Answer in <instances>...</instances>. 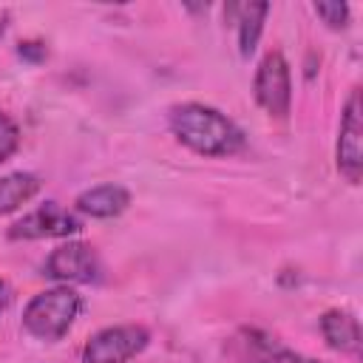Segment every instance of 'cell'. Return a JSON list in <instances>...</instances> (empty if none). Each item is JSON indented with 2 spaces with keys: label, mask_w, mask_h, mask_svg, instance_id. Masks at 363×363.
<instances>
[{
  "label": "cell",
  "mask_w": 363,
  "mask_h": 363,
  "mask_svg": "<svg viewBox=\"0 0 363 363\" xmlns=\"http://www.w3.org/2000/svg\"><path fill=\"white\" fill-rule=\"evenodd\" d=\"M99 272L102 267L94 247L82 241H65L45 258V275L54 281H65V286L99 281Z\"/></svg>",
  "instance_id": "52a82bcc"
},
{
  "label": "cell",
  "mask_w": 363,
  "mask_h": 363,
  "mask_svg": "<svg viewBox=\"0 0 363 363\" xmlns=\"http://www.w3.org/2000/svg\"><path fill=\"white\" fill-rule=\"evenodd\" d=\"M17 147H20V128L11 116H6L0 111V162L11 159L17 153Z\"/></svg>",
  "instance_id": "4fadbf2b"
},
{
  "label": "cell",
  "mask_w": 363,
  "mask_h": 363,
  "mask_svg": "<svg viewBox=\"0 0 363 363\" xmlns=\"http://www.w3.org/2000/svg\"><path fill=\"white\" fill-rule=\"evenodd\" d=\"M9 303H11V286L0 278V315L6 312V306H9Z\"/></svg>",
  "instance_id": "9a60e30c"
},
{
  "label": "cell",
  "mask_w": 363,
  "mask_h": 363,
  "mask_svg": "<svg viewBox=\"0 0 363 363\" xmlns=\"http://www.w3.org/2000/svg\"><path fill=\"white\" fill-rule=\"evenodd\" d=\"M244 360L247 363H315L286 346H281L275 337L264 335V332H244Z\"/></svg>",
  "instance_id": "30bf717a"
},
{
  "label": "cell",
  "mask_w": 363,
  "mask_h": 363,
  "mask_svg": "<svg viewBox=\"0 0 363 363\" xmlns=\"http://www.w3.org/2000/svg\"><path fill=\"white\" fill-rule=\"evenodd\" d=\"M82 221L60 207L57 201H45L40 204L37 210L26 213L23 218H17L11 227H9V238L11 241H34V238H68L74 233H79Z\"/></svg>",
  "instance_id": "8992f818"
},
{
  "label": "cell",
  "mask_w": 363,
  "mask_h": 363,
  "mask_svg": "<svg viewBox=\"0 0 363 363\" xmlns=\"http://www.w3.org/2000/svg\"><path fill=\"white\" fill-rule=\"evenodd\" d=\"M335 156H337L340 176L349 184H360V176H363V108H360V91L357 88L346 99Z\"/></svg>",
  "instance_id": "5b68a950"
},
{
  "label": "cell",
  "mask_w": 363,
  "mask_h": 363,
  "mask_svg": "<svg viewBox=\"0 0 363 363\" xmlns=\"http://www.w3.org/2000/svg\"><path fill=\"white\" fill-rule=\"evenodd\" d=\"M150 343V332L139 323H119L99 329L88 337L82 349V363H128L145 352Z\"/></svg>",
  "instance_id": "3957f363"
},
{
  "label": "cell",
  "mask_w": 363,
  "mask_h": 363,
  "mask_svg": "<svg viewBox=\"0 0 363 363\" xmlns=\"http://www.w3.org/2000/svg\"><path fill=\"white\" fill-rule=\"evenodd\" d=\"M315 14L329 26V28H343L349 20V6L346 3H315Z\"/></svg>",
  "instance_id": "5bb4252c"
},
{
  "label": "cell",
  "mask_w": 363,
  "mask_h": 363,
  "mask_svg": "<svg viewBox=\"0 0 363 363\" xmlns=\"http://www.w3.org/2000/svg\"><path fill=\"white\" fill-rule=\"evenodd\" d=\"M173 136L199 156H233L244 147V133L221 111L201 102L173 105L167 113Z\"/></svg>",
  "instance_id": "6da1fadb"
},
{
  "label": "cell",
  "mask_w": 363,
  "mask_h": 363,
  "mask_svg": "<svg viewBox=\"0 0 363 363\" xmlns=\"http://www.w3.org/2000/svg\"><path fill=\"white\" fill-rule=\"evenodd\" d=\"M230 11H235V23H238V51L241 57H250L264 31L269 3H238V6H230Z\"/></svg>",
  "instance_id": "8fae6325"
},
{
  "label": "cell",
  "mask_w": 363,
  "mask_h": 363,
  "mask_svg": "<svg viewBox=\"0 0 363 363\" xmlns=\"http://www.w3.org/2000/svg\"><path fill=\"white\" fill-rule=\"evenodd\" d=\"M82 298L71 286H54L37 292L23 309V329L37 340H60L77 320Z\"/></svg>",
  "instance_id": "7a4b0ae2"
},
{
  "label": "cell",
  "mask_w": 363,
  "mask_h": 363,
  "mask_svg": "<svg viewBox=\"0 0 363 363\" xmlns=\"http://www.w3.org/2000/svg\"><path fill=\"white\" fill-rule=\"evenodd\" d=\"M40 193V179L34 173L17 170L0 179V216L23 207L26 201H31Z\"/></svg>",
  "instance_id": "7c38bea8"
},
{
  "label": "cell",
  "mask_w": 363,
  "mask_h": 363,
  "mask_svg": "<svg viewBox=\"0 0 363 363\" xmlns=\"http://www.w3.org/2000/svg\"><path fill=\"white\" fill-rule=\"evenodd\" d=\"M255 102L275 119H284L292 105V77H289V62L281 51H269L255 71Z\"/></svg>",
  "instance_id": "277c9868"
},
{
  "label": "cell",
  "mask_w": 363,
  "mask_h": 363,
  "mask_svg": "<svg viewBox=\"0 0 363 363\" xmlns=\"http://www.w3.org/2000/svg\"><path fill=\"white\" fill-rule=\"evenodd\" d=\"M320 335L326 340L329 349L340 352V354H349V357H360V323L352 312L346 309H329L320 315Z\"/></svg>",
  "instance_id": "ba28073f"
},
{
  "label": "cell",
  "mask_w": 363,
  "mask_h": 363,
  "mask_svg": "<svg viewBox=\"0 0 363 363\" xmlns=\"http://www.w3.org/2000/svg\"><path fill=\"white\" fill-rule=\"evenodd\" d=\"M130 204V193L122 184H96L77 196L74 207L91 218H113L125 213Z\"/></svg>",
  "instance_id": "9c48e42d"
}]
</instances>
